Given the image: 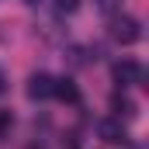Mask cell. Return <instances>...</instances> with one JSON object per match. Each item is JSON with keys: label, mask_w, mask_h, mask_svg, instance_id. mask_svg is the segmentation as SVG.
Here are the masks:
<instances>
[{"label": "cell", "mask_w": 149, "mask_h": 149, "mask_svg": "<svg viewBox=\"0 0 149 149\" xmlns=\"http://www.w3.org/2000/svg\"><path fill=\"white\" fill-rule=\"evenodd\" d=\"M111 108H114L118 118H135V104H132L128 97H121V94H114V97H111Z\"/></svg>", "instance_id": "obj_6"}, {"label": "cell", "mask_w": 149, "mask_h": 149, "mask_svg": "<svg viewBox=\"0 0 149 149\" xmlns=\"http://www.w3.org/2000/svg\"><path fill=\"white\" fill-rule=\"evenodd\" d=\"M10 125H14V114L7 108H0V135H10Z\"/></svg>", "instance_id": "obj_7"}, {"label": "cell", "mask_w": 149, "mask_h": 149, "mask_svg": "<svg viewBox=\"0 0 149 149\" xmlns=\"http://www.w3.org/2000/svg\"><path fill=\"white\" fill-rule=\"evenodd\" d=\"M56 7H59V10H76L80 0H56Z\"/></svg>", "instance_id": "obj_8"}, {"label": "cell", "mask_w": 149, "mask_h": 149, "mask_svg": "<svg viewBox=\"0 0 149 149\" xmlns=\"http://www.w3.org/2000/svg\"><path fill=\"white\" fill-rule=\"evenodd\" d=\"M111 35H114V42H121V45H135V42L142 38V28H139V21H135V17L118 14V17L111 21Z\"/></svg>", "instance_id": "obj_1"}, {"label": "cell", "mask_w": 149, "mask_h": 149, "mask_svg": "<svg viewBox=\"0 0 149 149\" xmlns=\"http://www.w3.org/2000/svg\"><path fill=\"white\" fill-rule=\"evenodd\" d=\"M97 132H101V139H104V142H111V146H118V142H125V139H128V132H125L121 118H104V121L97 125Z\"/></svg>", "instance_id": "obj_3"}, {"label": "cell", "mask_w": 149, "mask_h": 149, "mask_svg": "<svg viewBox=\"0 0 149 149\" xmlns=\"http://www.w3.org/2000/svg\"><path fill=\"white\" fill-rule=\"evenodd\" d=\"M114 83H118V87H135V83H142V66H139L135 59H121V63L114 66Z\"/></svg>", "instance_id": "obj_2"}, {"label": "cell", "mask_w": 149, "mask_h": 149, "mask_svg": "<svg viewBox=\"0 0 149 149\" xmlns=\"http://www.w3.org/2000/svg\"><path fill=\"white\" fill-rule=\"evenodd\" d=\"M52 94H56L59 101H70V104H76V101H80V90H76V83H73V80H56Z\"/></svg>", "instance_id": "obj_5"}, {"label": "cell", "mask_w": 149, "mask_h": 149, "mask_svg": "<svg viewBox=\"0 0 149 149\" xmlns=\"http://www.w3.org/2000/svg\"><path fill=\"white\" fill-rule=\"evenodd\" d=\"M52 87H56V80L49 73H35L28 80V97L31 101H45V97H52Z\"/></svg>", "instance_id": "obj_4"}, {"label": "cell", "mask_w": 149, "mask_h": 149, "mask_svg": "<svg viewBox=\"0 0 149 149\" xmlns=\"http://www.w3.org/2000/svg\"><path fill=\"white\" fill-rule=\"evenodd\" d=\"M28 3H38V0H28Z\"/></svg>", "instance_id": "obj_9"}]
</instances>
